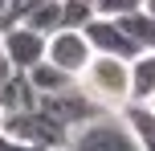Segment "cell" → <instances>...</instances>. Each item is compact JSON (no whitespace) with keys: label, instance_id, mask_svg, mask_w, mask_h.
<instances>
[{"label":"cell","instance_id":"10","mask_svg":"<svg viewBox=\"0 0 155 151\" xmlns=\"http://www.w3.org/2000/svg\"><path fill=\"white\" fill-rule=\"evenodd\" d=\"M118 114H123L127 127L135 131L139 147H143V151H155V110H151V102H127Z\"/></svg>","mask_w":155,"mask_h":151},{"label":"cell","instance_id":"21","mask_svg":"<svg viewBox=\"0 0 155 151\" xmlns=\"http://www.w3.org/2000/svg\"><path fill=\"white\" fill-rule=\"evenodd\" d=\"M57 151H65V147H57Z\"/></svg>","mask_w":155,"mask_h":151},{"label":"cell","instance_id":"13","mask_svg":"<svg viewBox=\"0 0 155 151\" xmlns=\"http://www.w3.org/2000/svg\"><path fill=\"white\" fill-rule=\"evenodd\" d=\"M57 4H61V29H86L98 16L94 0H57Z\"/></svg>","mask_w":155,"mask_h":151},{"label":"cell","instance_id":"20","mask_svg":"<svg viewBox=\"0 0 155 151\" xmlns=\"http://www.w3.org/2000/svg\"><path fill=\"white\" fill-rule=\"evenodd\" d=\"M151 110H155V98H151Z\"/></svg>","mask_w":155,"mask_h":151},{"label":"cell","instance_id":"8","mask_svg":"<svg viewBox=\"0 0 155 151\" xmlns=\"http://www.w3.org/2000/svg\"><path fill=\"white\" fill-rule=\"evenodd\" d=\"M131 74V102H151L155 98V49H143L127 61Z\"/></svg>","mask_w":155,"mask_h":151},{"label":"cell","instance_id":"1","mask_svg":"<svg viewBox=\"0 0 155 151\" xmlns=\"http://www.w3.org/2000/svg\"><path fill=\"white\" fill-rule=\"evenodd\" d=\"M78 86L90 102H98L102 110H123L131 102V74H127L123 57H106V53H94L90 65L78 74Z\"/></svg>","mask_w":155,"mask_h":151},{"label":"cell","instance_id":"11","mask_svg":"<svg viewBox=\"0 0 155 151\" xmlns=\"http://www.w3.org/2000/svg\"><path fill=\"white\" fill-rule=\"evenodd\" d=\"M118 25L127 29V37H131V41H135L139 49H155V16H151V12L135 8V12L118 16Z\"/></svg>","mask_w":155,"mask_h":151},{"label":"cell","instance_id":"9","mask_svg":"<svg viewBox=\"0 0 155 151\" xmlns=\"http://www.w3.org/2000/svg\"><path fill=\"white\" fill-rule=\"evenodd\" d=\"M25 78H29V86L37 90V98L41 94H57V90H70L74 86V74H65V70H57L53 61H45V57H41L37 65H33V70H25Z\"/></svg>","mask_w":155,"mask_h":151},{"label":"cell","instance_id":"17","mask_svg":"<svg viewBox=\"0 0 155 151\" xmlns=\"http://www.w3.org/2000/svg\"><path fill=\"white\" fill-rule=\"evenodd\" d=\"M143 12H151V16H155V0H143Z\"/></svg>","mask_w":155,"mask_h":151},{"label":"cell","instance_id":"15","mask_svg":"<svg viewBox=\"0 0 155 151\" xmlns=\"http://www.w3.org/2000/svg\"><path fill=\"white\" fill-rule=\"evenodd\" d=\"M0 151H49L41 143H25V139H12V135H0ZM57 151V147H53Z\"/></svg>","mask_w":155,"mask_h":151},{"label":"cell","instance_id":"6","mask_svg":"<svg viewBox=\"0 0 155 151\" xmlns=\"http://www.w3.org/2000/svg\"><path fill=\"white\" fill-rule=\"evenodd\" d=\"M0 49H4V61L25 74L45 57V33L29 29V25H8L0 29Z\"/></svg>","mask_w":155,"mask_h":151},{"label":"cell","instance_id":"16","mask_svg":"<svg viewBox=\"0 0 155 151\" xmlns=\"http://www.w3.org/2000/svg\"><path fill=\"white\" fill-rule=\"evenodd\" d=\"M8 70H12V65H8V61H4V49H0V78H4V74H8Z\"/></svg>","mask_w":155,"mask_h":151},{"label":"cell","instance_id":"3","mask_svg":"<svg viewBox=\"0 0 155 151\" xmlns=\"http://www.w3.org/2000/svg\"><path fill=\"white\" fill-rule=\"evenodd\" d=\"M0 135H12V139H25V143H41V147H65V139H70V131L61 127V123L53 119V114H45L41 106H25V110H12L4 114V131Z\"/></svg>","mask_w":155,"mask_h":151},{"label":"cell","instance_id":"4","mask_svg":"<svg viewBox=\"0 0 155 151\" xmlns=\"http://www.w3.org/2000/svg\"><path fill=\"white\" fill-rule=\"evenodd\" d=\"M90 57H94V49H90L82 29H57L45 37V61H53L57 70L74 74V78L90 65Z\"/></svg>","mask_w":155,"mask_h":151},{"label":"cell","instance_id":"18","mask_svg":"<svg viewBox=\"0 0 155 151\" xmlns=\"http://www.w3.org/2000/svg\"><path fill=\"white\" fill-rule=\"evenodd\" d=\"M8 4H12V0H0V16H4V12H8Z\"/></svg>","mask_w":155,"mask_h":151},{"label":"cell","instance_id":"7","mask_svg":"<svg viewBox=\"0 0 155 151\" xmlns=\"http://www.w3.org/2000/svg\"><path fill=\"white\" fill-rule=\"evenodd\" d=\"M86 41H90L94 53H106V57H123V61H131L135 53H143L139 45H135L131 37H127V29L118 25V16H94L90 25H86Z\"/></svg>","mask_w":155,"mask_h":151},{"label":"cell","instance_id":"5","mask_svg":"<svg viewBox=\"0 0 155 151\" xmlns=\"http://www.w3.org/2000/svg\"><path fill=\"white\" fill-rule=\"evenodd\" d=\"M37 106H41L45 114H53V119L61 123L65 131H74V127H82L86 119L102 114V106H98V102H90V98L82 94V86H78V82H74L70 90H57V94H41V98H37Z\"/></svg>","mask_w":155,"mask_h":151},{"label":"cell","instance_id":"2","mask_svg":"<svg viewBox=\"0 0 155 151\" xmlns=\"http://www.w3.org/2000/svg\"><path fill=\"white\" fill-rule=\"evenodd\" d=\"M65 151H143V147L118 110H102L70 131Z\"/></svg>","mask_w":155,"mask_h":151},{"label":"cell","instance_id":"12","mask_svg":"<svg viewBox=\"0 0 155 151\" xmlns=\"http://www.w3.org/2000/svg\"><path fill=\"white\" fill-rule=\"evenodd\" d=\"M16 25H29V29H37V33H57L61 29V4H57V0H45V4H33L29 12L21 16V21Z\"/></svg>","mask_w":155,"mask_h":151},{"label":"cell","instance_id":"19","mask_svg":"<svg viewBox=\"0 0 155 151\" xmlns=\"http://www.w3.org/2000/svg\"><path fill=\"white\" fill-rule=\"evenodd\" d=\"M0 131H4V114H0Z\"/></svg>","mask_w":155,"mask_h":151},{"label":"cell","instance_id":"14","mask_svg":"<svg viewBox=\"0 0 155 151\" xmlns=\"http://www.w3.org/2000/svg\"><path fill=\"white\" fill-rule=\"evenodd\" d=\"M98 16H127L135 8H143V0H94Z\"/></svg>","mask_w":155,"mask_h":151}]
</instances>
